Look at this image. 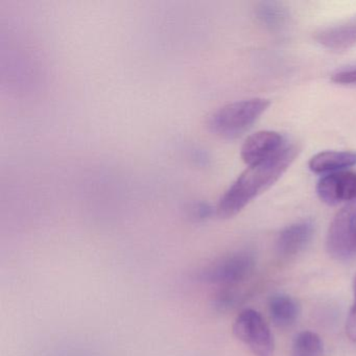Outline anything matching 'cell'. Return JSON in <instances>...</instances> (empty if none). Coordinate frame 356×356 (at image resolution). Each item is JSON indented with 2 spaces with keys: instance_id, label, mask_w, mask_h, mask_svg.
<instances>
[{
  "instance_id": "cell-13",
  "label": "cell",
  "mask_w": 356,
  "mask_h": 356,
  "mask_svg": "<svg viewBox=\"0 0 356 356\" xmlns=\"http://www.w3.org/2000/svg\"><path fill=\"white\" fill-rule=\"evenodd\" d=\"M257 13L262 24L270 30H280L287 22L286 11L274 3L261 5Z\"/></svg>"
},
{
  "instance_id": "cell-15",
  "label": "cell",
  "mask_w": 356,
  "mask_h": 356,
  "mask_svg": "<svg viewBox=\"0 0 356 356\" xmlns=\"http://www.w3.org/2000/svg\"><path fill=\"white\" fill-rule=\"evenodd\" d=\"M353 289L354 301L347 318V323H346V332L351 341H356V276L354 279Z\"/></svg>"
},
{
  "instance_id": "cell-6",
  "label": "cell",
  "mask_w": 356,
  "mask_h": 356,
  "mask_svg": "<svg viewBox=\"0 0 356 356\" xmlns=\"http://www.w3.org/2000/svg\"><path fill=\"white\" fill-rule=\"evenodd\" d=\"M254 266V256L248 252H239L213 264L206 272V280L220 284H233L248 278Z\"/></svg>"
},
{
  "instance_id": "cell-2",
  "label": "cell",
  "mask_w": 356,
  "mask_h": 356,
  "mask_svg": "<svg viewBox=\"0 0 356 356\" xmlns=\"http://www.w3.org/2000/svg\"><path fill=\"white\" fill-rule=\"evenodd\" d=\"M266 99H250L235 102L220 108L208 118V130L220 138L236 139L245 134L268 109Z\"/></svg>"
},
{
  "instance_id": "cell-14",
  "label": "cell",
  "mask_w": 356,
  "mask_h": 356,
  "mask_svg": "<svg viewBox=\"0 0 356 356\" xmlns=\"http://www.w3.org/2000/svg\"><path fill=\"white\" fill-rule=\"evenodd\" d=\"M331 81L335 84L355 86L356 67L348 68V70H339V72H335L331 76Z\"/></svg>"
},
{
  "instance_id": "cell-12",
  "label": "cell",
  "mask_w": 356,
  "mask_h": 356,
  "mask_svg": "<svg viewBox=\"0 0 356 356\" xmlns=\"http://www.w3.org/2000/svg\"><path fill=\"white\" fill-rule=\"evenodd\" d=\"M323 351L322 339L312 331L300 332L293 339V356H322Z\"/></svg>"
},
{
  "instance_id": "cell-7",
  "label": "cell",
  "mask_w": 356,
  "mask_h": 356,
  "mask_svg": "<svg viewBox=\"0 0 356 356\" xmlns=\"http://www.w3.org/2000/svg\"><path fill=\"white\" fill-rule=\"evenodd\" d=\"M285 145L284 139L279 133L259 131L245 139L241 147V159L248 166L256 165L278 153Z\"/></svg>"
},
{
  "instance_id": "cell-8",
  "label": "cell",
  "mask_w": 356,
  "mask_h": 356,
  "mask_svg": "<svg viewBox=\"0 0 356 356\" xmlns=\"http://www.w3.org/2000/svg\"><path fill=\"white\" fill-rule=\"evenodd\" d=\"M314 225L312 220H302L283 229L277 239V251L283 257L301 253L312 241Z\"/></svg>"
},
{
  "instance_id": "cell-11",
  "label": "cell",
  "mask_w": 356,
  "mask_h": 356,
  "mask_svg": "<svg viewBox=\"0 0 356 356\" xmlns=\"http://www.w3.org/2000/svg\"><path fill=\"white\" fill-rule=\"evenodd\" d=\"M316 41L325 49L343 51L356 44V24H345L322 31L316 36Z\"/></svg>"
},
{
  "instance_id": "cell-1",
  "label": "cell",
  "mask_w": 356,
  "mask_h": 356,
  "mask_svg": "<svg viewBox=\"0 0 356 356\" xmlns=\"http://www.w3.org/2000/svg\"><path fill=\"white\" fill-rule=\"evenodd\" d=\"M299 153L296 145H285L278 153L256 165L249 166L225 191L216 208L222 220L237 216L254 199L272 187L289 170Z\"/></svg>"
},
{
  "instance_id": "cell-10",
  "label": "cell",
  "mask_w": 356,
  "mask_h": 356,
  "mask_svg": "<svg viewBox=\"0 0 356 356\" xmlns=\"http://www.w3.org/2000/svg\"><path fill=\"white\" fill-rule=\"evenodd\" d=\"M270 318L276 326L289 328L297 322L300 314V306L291 296L276 293L268 301Z\"/></svg>"
},
{
  "instance_id": "cell-5",
  "label": "cell",
  "mask_w": 356,
  "mask_h": 356,
  "mask_svg": "<svg viewBox=\"0 0 356 356\" xmlns=\"http://www.w3.org/2000/svg\"><path fill=\"white\" fill-rule=\"evenodd\" d=\"M316 195L329 206L356 201V172L343 170L326 175L316 184Z\"/></svg>"
},
{
  "instance_id": "cell-4",
  "label": "cell",
  "mask_w": 356,
  "mask_h": 356,
  "mask_svg": "<svg viewBox=\"0 0 356 356\" xmlns=\"http://www.w3.org/2000/svg\"><path fill=\"white\" fill-rule=\"evenodd\" d=\"M235 337L247 346L255 356H273L275 343L272 332L259 312H241L233 325Z\"/></svg>"
},
{
  "instance_id": "cell-3",
  "label": "cell",
  "mask_w": 356,
  "mask_h": 356,
  "mask_svg": "<svg viewBox=\"0 0 356 356\" xmlns=\"http://www.w3.org/2000/svg\"><path fill=\"white\" fill-rule=\"evenodd\" d=\"M331 257L347 261L356 255V201L346 204L331 222L326 241Z\"/></svg>"
},
{
  "instance_id": "cell-9",
  "label": "cell",
  "mask_w": 356,
  "mask_h": 356,
  "mask_svg": "<svg viewBox=\"0 0 356 356\" xmlns=\"http://www.w3.org/2000/svg\"><path fill=\"white\" fill-rule=\"evenodd\" d=\"M356 165V152L325 151L310 158L308 168L314 174L330 175Z\"/></svg>"
}]
</instances>
